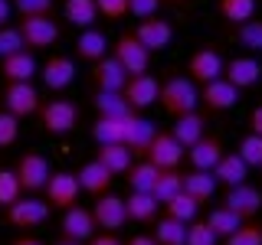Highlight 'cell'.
Wrapping results in <instances>:
<instances>
[{"label":"cell","instance_id":"5","mask_svg":"<svg viewBox=\"0 0 262 245\" xmlns=\"http://www.w3.org/2000/svg\"><path fill=\"white\" fill-rule=\"evenodd\" d=\"M112 56L121 62V69L128 72V76H141V72L151 69V49L141 46V39L135 36V33H121L118 39L112 43Z\"/></svg>","mask_w":262,"mask_h":245},{"label":"cell","instance_id":"32","mask_svg":"<svg viewBox=\"0 0 262 245\" xmlns=\"http://www.w3.org/2000/svg\"><path fill=\"white\" fill-rule=\"evenodd\" d=\"M125 121L128 118H102L95 114V125H92V141L98 144H125Z\"/></svg>","mask_w":262,"mask_h":245},{"label":"cell","instance_id":"27","mask_svg":"<svg viewBox=\"0 0 262 245\" xmlns=\"http://www.w3.org/2000/svg\"><path fill=\"white\" fill-rule=\"evenodd\" d=\"M108 39H105V33L102 30H95V27H89V30H82L79 33V39H76V56L79 59H85L89 65L98 62L102 56H108Z\"/></svg>","mask_w":262,"mask_h":245},{"label":"cell","instance_id":"4","mask_svg":"<svg viewBox=\"0 0 262 245\" xmlns=\"http://www.w3.org/2000/svg\"><path fill=\"white\" fill-rule=\"evenodd\" d=\"M13 174H16V180H20L23 193H43L46 180L53 177V167H49L46 154H39V151H27V154H20V157H16Z\"/></svg>","mask_w":262,"mask_h":245},{"label":"cell","instance_id":"11","mask_svg":"<svg viewBox=\"0 0 262 245\" xmlns=\"http://www.w3.org/2000/svg\"><path fill=\"white\" fill-rule=\"evenodd\" d=\"M89 79H92L95 92H125L128 85V72L121 69V62L115 59V56H102L98 62H92V69H89Z\"/></svg>","mask_w":262,"mask_h":245},{"label":"cell","instance_id":"29","mask_svg":"<svg viewBox=\"0 0 262 245\" xmlns=\"http://www.w3.org/2000/svg\"><path fill=\"white\" fill-rule=\"evenodd\" d=\"M158 174H161V170L154 167L151 160H135V163H131V170L125 174V180H128V190H131V193H154Z\"/></svg>","mask_w":262,"mask_h":245},{"label":"cell","instance_id":"19","mask_svg":"<svg viewBox=\"0 0 262 245\" xmlns=\"http://www.w3.org/2000/svg\"><path fill=\"white\" fill-rule=\"evenodd\" d=\"M59 232H62V239H72V242H92V235L98 232L92 209H82V206L66 209L62 223H59Z\"/></svg>","mask_w":262,"mask_h":245},{"label":"cell","instance_id":"45","mask_svg":"<svg viewBox=\"0 0 262 245\" xmlns=\"http://www.w3.org/2000/svg\"><path fill=\"white\" fill-rule=\"evenodd\" d=\"M220 239L213 235V229L203 223V219H193L190 226H187V245H216Z\"/></svg>","mask_w":262,"mask_h":245},{"label":"cell","instance_id":"34","mask_svg":"<svg viewBox=\"0 0 262 245\" xmlns=\"http://www.w3.org/2000/svg\"><path fill=\"white\" fill-rule=\"evenodd\" d=\"M229 39L239 49H246L249 56H259L262 53V20H246L243 27H233Z\"/></svg>","mask_w":262,"mask_h":245},{"label":"cell","instance_id":"28","mask_svg":"<svg viewBox=\"0 0 262 245\" xmlns=\"http://www.w3.org/2000/svg\"><path fill=\"white\" fill-rule=\"evenodd\" d=\"M62 13L76 30H89L98 20V4L95 0H62Z\"/></svg>","mask_w":262,"mask_h":245},{"label":"cell","instance_id":"43","mask_svg":"<svg viewBox=\"0 0 262 245\" xmlns=\"http://www.w3.org/2000/svg\"><path fill=\"white\" fill-rule=\"evenodd\" d=\"M16 137H20V118L10 114L7 108H0V151H4V147H13Z\"/></svg>","mask_w":262,"mask_h":245},{"label":"cell","instance_id":"39","mask_svg":"<svg viewBox=\"0 0 262 245\" xmlns=\"http://www.w3.org/2000/svg\"><path fill=\"white\" fill-rule=\"evenodd\" d=\"M180 190H184V174H180V170H161L158 183H154V200L164 206V203H170Z\"/></svg>","mask_w":262,"mask_h":245},{"label":"cell","instance_id":"12","mask_svg":"<svg viewBox=\"0 0 262 245\" xmlns=\"http://www.w3.org/2000/svg\"><path fill=\"white\" fill-rule=\"evenodd\" d=\"M223 206L233 209L243 223H246V219H256L259 212H262V190H259V186H252V183L229 186L226 196H223Z\"/></svg>","mask_w":262,"mask_h":245},{"label":"cell","instance_id":"42","mask_svg":"<svg viewBox=\"0 0 262 245\" xmlns=\"http://www.w3.org/2000/svg\"><path fill=\"white\" fill-rule=\"evenodd\" d=\"M236 154H239L249 167H262V137L249 131V134L239 141V147H236Z\"/></svg>","mask_w":262,"mask_h":245},{"label":"cell","instance_id":"51","mask_svg":"<svg viewBox=\"0 0 262 245\" xmlns=\"http://www.w3.org/2000/svg\"><path fill=\"white\" fill-rule=\"evenodd\" d=\"M10 13H13V4H10V0H0V27H7Z\"/></svg>","mask_w":262,"mask_h":245},{"label":"cell","instance_id":"47","mask_svg":"<svg viewBox=\"0 0 262 245\" xmlns=\"http://www.w3.org/2000/svg\"><path fill=\"white\" fill-rule=\"evenodd\" d=\"M95 4H98V16H105L108 23L128 16V0H95Z\"/></svg>","mask_w":262,"mask_h":245},{"label":"cell","instance_id":"21","mask_svg":"<svg viewBox=\"0 0 262 245\" xmlns=\"http://www.w3.org/2000/svg\"><path fill=\"white\" fill-rule=\"evenodd\" d=\"M223 154H226L223 141H220L216 134H203L193 147H187V160H190V167L193 170H210V174H213V167L220 163Z\"/></svg>","mask_w":262,"mask_h":245},{"label":"cell","instance_id":"15","mask_svg":"<svg viewBox=\"0 0 262 245\" xmlns=\"http://www.w3.org/2000/svg\"><path fill=\"white\" fill-rule=\"evenodd\" d=\"M39 79L49 92H66V88L76 82V62L62 53H53L49 59L39 65Z\"/></svg>","mask_w":262,"mask_h":245},{"label":"cell","instance_id":"30","mask_svg":"<svg viewBox=\"0 0 262 245\" xmlns=\"http://www.w3.org/2000/svg\"><path fill=\"white\" fill-rule=\"evenodd\" d=\"M92 105H95V114H102V118H128V114H135V108L128 105V98L121 92H95Z\"/></svg>","mask_w":262,"mask_h":245},{"label":"cell","instance_id":"10","mask_svg":"<svg viewBox=\"0 0 262 245\" xmlns=\"http://www.w3.org/2000/svg\"><path fill=\"white\" fill-rule=\"evenodd\" d=\"M184 154L187 147L177 141L170 131H158V137L151 141V147H147V157L158 170H180V163H184Z\"/></svg>","mask_w":262,"mask_h":245},{"label":"cell","instance_id":"20","mask_svg":"<svg viewBox=\"0 0 262 245\" xmlns=\"http://www.w3.org/2000/svg\"><path fill=\"white\" fill-rule=\"evenodd\" d=\"M138 39H141V46H147L151 53H161V49L170 46V39H174V27H170L167 20H161V16H147V20H138V27L131 30Z\"/></svg>","mask_w":262,"mask_h":245},{"label":"cell","instance_id":"38","mask_svg":"<svg viewBox=\"0 0 262 245\" xmlns=\"http://www.w3.org/2000/svg\"><path fill=\"white\" fill-rule=\"evenodd\" d=\"M196 212H200V203L184 190H180L170 203H164V216H174V219H180V223H187V226L196 219Z\"/></svg>","mask_w":262,"mask_h":245},{"label":"cell","instance_id":"26","mask_svg":"<svg viewBox=\"0 0 262 245\" xmlns=\"http://www.w3.org/2000/svg\"><path fill=\"white\" fill-rule=\"evenodd\" d=\"M170 134H174L184 147H193L203 134H207V114H200V111L180 114V118H174V125H170Z\"/></svg>","mask_w":262,"mask_h":245},{"label":"cell","instance_id":"7","mask_svg":"<svg viewBox=\"0 0 262 245\" xmlns=\"http://www.w3.org/2000/svg\"><path fill=\"white\" fill-rule=\"evenodd\" d=\"M4 212H7V223H10L13 229H36V226H43L49 219L53 206H49L43 196L30 193V196H20V200H16L10 209H4Z\"/></svg>","mask_w":262,"mask_h":245},{"label":"cell","instance_id":"33","mask_svg":"<svg viewBox=\"0 0 262 245\" xmlns=\"http://www.w3.org/2000/svg\"><path fill=\"white\" fill-rule=\"evenodd\" d=\"M184 193H190L196 203H207L216 193V177L210 170H187L184 174Z\"/></svg>","mask_w":262,"mask_h":245},{"label":"cell","instance_id":"40","mask_svg":"<svg viewBox=\"0 0 262 245\" xmlns=\"http://www.w3.org/2000/svg\"><path fill=\"white\" fill-rule=\"evenodd\" d=\"M20 196H23V186H20V180H16V174L0 167V209H10Z\"/></svg>","mask_w":262,"mask_h":245},{"label":"cell","instance_id":"25","mask_svg":"<svg viewBox=\"0 0 262 245\" xmlns=\"http://www.w3.org/2000/svg\"><path fill=\"white\" fill-rule=\"evenodd\" d=\"M95 160L102 163L105 170H112L115 177H125L135 163V154L128 151L125 144H98L95 147Z\"/></svg>","mask_w":262,"mask_h":245},{"label":"cell","instance_id":"50","mask_svg":"<svg viewBox=\"0 0 262 245\" xmlns=\"http://www.w3.org/2000/svg\"><path fill=\"white\" fill-rule=\"evenodd\" d=\"M249 131L262 137V105H256V108H252V114H249Z\"/></svg>","mask_w":262,"mask_h":245},{"label":"cell","instance_id":"55","mask_svg":"<svg viewBox=\"0 0 262 245\" xmlns=\"http://www.w3.org/2000/svg\"><path fill=\"white\" fill-rule=\"evenodd\" d=\"M164 7H180V4H190V0H161Z\"/></svg>","mask_w":262,"mask_h":245},{"label":"cell","instance_id":"3","mask_svg":"<svg viewBox=\"0 0 262 245\" xmlns=\"http://www.w3.org/2000/svg\"><path fill=\"white\" fill-rule=\"evenodd\" d=\"M20 36H23V46L30 53H39V49H53L59 43L62 30L53 16H20Z\"/></svg>","mask_w":262,"mask_h":245},{"label":"cell","instance_id":"46","mask_svg":"<svg viewBox=\"0 0 262 245\" xmlns=\"http://www.w3.org/2000/svg\"><path fill=\"white\" fill-rule=\"evenodd\" d=\"M56 0H13V10L20 16H53Z\"/></svg>","mask_w":262,"mask_h":245},{"label":"cell","instance_id":"56","mask_svg":"<svg viewBox=\"0 0 262 245\" xmlns=\"http://www.w3.org/2000/svg\"><path fill=\"white\" fill-rule=\"evenodd\" d=\"M259 174H262V167H259Z\"/></svg>","mask_w":262,"mask_h":245},{"label":"cell","instance_id":"41","mask_svg":"<svg viewBox=\"0 0 262 245\" xmlns=\"http://www.w3.org/2000/svg\"><path fill=\"white\" fill-rule=\"evenodd\" d=\"M223 245H262V223L259 219H246Z\"/></svg>","mask_w":262,"mask_h":245},{"label":"cell","instance_id":"9","mask_svg":"<svg viewBox=\"0 0 262 245\" xmlns=\"http://www.w3.org/2000/svg\"><path fill=\"white\" fill-rule=\"evenodd\" d=\"M92 216H95V226L102 232H121L128 226V206H125V196H115V193H105V196H95L92 203Z\"/></svg>","mask_w":262,"mask_h":245},{"label":"cell","instance_id":"35","mask_svg":"<svg viewBox=\"0 0 262 245\" xmlns=\"http://www.w3.org/2000/svg\"><path fill=\"white\" fill-rule=\"evenodd\" d=\"M154 239H158V245H187V223L174 216L154 219Z\"/></svg>","mask_w":262,"mask_h":245},{"label":"cell","instance_id":"49","mask_svg":"<svg viewBox=\"0 0 262 245\" xmlns=\"http://www.w3.org/2000/svg\"><path fill=\"white\" fill-rule=\"evenodd\" d=\"M89 245H125V242L118 239V232H95Z\"/></svg>","mask_w":262,"mask_h":245},{"label":"cell","instance_id":"36","mask_svg":"<svg viewBox=\"0 0 262 245\" xmlns=\"http://www.w3.org/2000/svg\"><path fill=\"white\" fill-rule=\"evenodd\" d=\"M216 13L229 27H243L246 20L256 16V0H216Z\"/></svg>","mask_w":262,"mask_h":245},{"label":"cell","instance_id":"14","mask_svg":"<svg viewBox=\"0 0 262 245\" xmlns=\"http://www.w3.org/2000/svg\"><path fill=\"white\" fill-rule=\"evenodd\" d=\"M223 69H226V59L216 53V49H196V53L187 59V76H190L196 85H207L213 79H223Z\"/></svg>","mask_w":262,"mask_h":245},{"label":"cell","instance_id":"18","mask_svg":"<svg viewBox=\"0 0 262 245\" xmlns=\"http://www.w3.org/2000/svg\"><path fill=\"white\" fill-rule=\"evenodd\" d=\"M128 98V105L135 111H144L151 108V105H158V95H161V82L151 76V72H141V76H131L125 92H121Z\"/></svg>","mask_w":262,"mask_h":245},{"label":"cell","instance_id":"53","mask_svg":"<svg viewBox=\"0 0 262 245\" xmlns=\"http://www.w3.org/2000/svg\"><path fill=\"white\" fill-rule=\"evenodd\" d=\"M10 245H46V242H39L36 235H16V239H13Z\"/></svg>","mask_w":262,"mask_h":245},{"label":"cell","instance_id":"6","mask_svg":"<svg viewBox=\"0 0 262 245\" xmlns=\"http://www.w3.org/2000/svg\"><path fill=\"white\" fill-rule=\"evenodd\" d=\"M79 193H82L79 177L69 174V170H56V174L46 180V186H43V200L53 209H62V212L79 206Z\"/></svg>","mask_w":262,"mask_h":245},{"label":"cell","instance_id":"8","mask_svg":"<svg viewBox=\"0 0 262 245\" xmlns=\"http://www.w3.org/2000/svg\"><path fill=\"white\" fill-rule=\"evenodd\" d=\"M0 102H4V108L10 114H16V118L23 121V118H30V114L39 111L43 98H39V88L33 85V82H7Z\"/></svg>","mask_w":262,"mask_h":245},{"label":"cell","instance_id":"23","mask_svg":"<svg viewBox=\"0 0 262 245\" xmlns=\"http://www.w3.org/2000/svg\"><path fill=\"white\" fill-rule=\"evenodd\" d=\"M76 177H79V186H82L85 193H92V196H105V193H112V180H115V174H112V170H105L95 157L82 163Z\"/></svg>","mask_w":262,"mask_h":245},{"label":"cell","instance_id":"37","mask_svg":"<svg viewBox=\"0 0 262 245\" xmlns=\"http://www.w3.org/2000/svg\"><path fill=\"white\" fill-rule=\"evenodd\" d=\"M203 223H207L210 229H213V235H216V239H229V235L236 232V229L243 226V219L236 216L233 209H226V206H216V209H210V216L203 219Z\"/></svg>","mask_w":262,"mask_h":245},{"label":"cell","instance_id":"54","mask_svg":"<svg viewBox=\"0 0 262 245\" xmlns=\"http://www.w3.org/2000/svg\"><path fill=\"white\" fill-rule=\"evenodd\" d=\"M53 245H89V242H72V239H62L59 235V242H53Z\"/></svg>","mask_w":262,"mask_h":245},{"label":"cell","instance_id":"16","mask_svg":"<svg viewBox=\"0 0 262 245\" xmlns=\"http://www.w3.org/2000/svg\"><path fill=\"white\" fill-rule=\"evenodd\" d=\"M223 79L233 82L239 92H246V88H256L262 82V62L256 59V56H233V59H226V69H223Z\"/></svg>","mask_w":262,"mask_h":245},{"label":"cell","instance_id":"22","mask_svg":"<svg viewBox=\"0 0 262 245\" xmlns=\"http://www.w3.org/2000/svg\"><path fill=\"white\" fill-rule=\"evenodd\" d=\"M0 76L4 82H33V76H39V65L30 49H20V53L0 59Z\"/></svg>","mask_w":262,"mask_h":245},{"label":"cell","instance_id":"52","mask_svg":"<svg viewBox=\"0 0 262 245\" xmlns=\"http://www.w3.org/2000/svg\"><path fill=\"white\" fill-rule=\"evenodd\" d=\"M125 245H158V239L154 235H131Z\"/></svg>","mask_w":262,"mask_h":245},{"label":"cell","instance_id":"44","mask_svg":"<svg viewBox=\"0 0 262 245\" xmlns=\"http://www.w3.org/2000/svg\"><path fill=\"white\" fill-rule=\"evenodd\" d=\"M20 49H27V46H23V36H20V27H10V23L0 27V59L20 53Z\"/></svg>","mask_w":262,"mask_h":245},{"label":"cell","instance_id":"2","mask_svg":"<svg viewBox=\"0 0 262 245\" xmlns=\"http://www.w3.org/2000/svg\"><path fill=\"white\" fill-rule=\"evenodd\" d=\"M39 125H43L46 134L53 137H66L72 134L79 125V105L69 102V98H49V102L39 105Z\"/></svg>","mask_w":262,"mask_h":245},{"label":"cell","instance_id":"48","mask_svg":"<svg viewBox=\"0 0 262 245\" xmlns=\"http://www.w3.org/2000/svg\"><path fill=\"white\" fill-rule=\"evenodd\" d=\"M161 0H128V13L138 16V20H147V16H158L161 10Z\"/></svg>","mask_w":262,"mask_h":245},{"label":"cell","instance_id":"24","mask_svg":"<svg viewBox=\"0 0 262 245\" xmlns=\"http://www.w3.org/2000/svg\"><path fill=\"white\" fill-rule=\"evenodd\" d=\"M213 177H216V183H223L226 190L229 186H239V183H246V177H249V163L236 151H226L223 157H220V163L213 167Z\"/></svg>","mask_w":262,"mask_h":245},{"label":"cell","instance_id":"31","mask_svg":"<svg viewBox=\"0 0 262 245\" xmlns=\"http://www.w3.org/2000/svg\"><path fill=\"white\" fill-rule=\"evenodd\" d=\"M125 206H128V219H135V223H154L161 203L154 200V193H131L128 190Z\"/></svg>","mask_w":262,"mask_h":245},{"label":"cell","instance_id":"13","mask_svg":"<svg viewBox=\"0 0 262 245\" xmlns=\"http://www.w3.org/2000/svg\"><path fill=\"white\" fill-rule=\"evenodd\" d=\"M200 105L207 108L210 114H220V111H229L239 105V88L226 79H213L207 85H200Z\"/></svg>","mask_w":262,"mask_h":245},{"label":"cell","instance_id":"1","mask_svg":"<svg viewBox=\"0 0 262 245\" xmlns=\"http://www.w3.org/2000/svg\"><path fill=\"white\" fill-rule=\"evenodd\" d=\"M158 102L170 118L190 114V111H196V105H200V85H196L190 76H167L161 82Z\"/></svg>","mask_w":262,"mask_h":245},{"label":"cell","instance_id":"17","mask_svg":"<svg viewBox=\"0 0 262 245\" xmlns=\"http://www.w3.org/2000/svg\"><path fill=\"white\" fill-rule=\"evenodd\" d=\"M158 137V128H154V121H147L144 114H128L125 121V147L131 154H135L138 160L147 157V147H151V141Z\"/></svg>","mask_w":262,"mask_h":245}]
</instances>
